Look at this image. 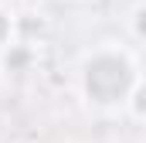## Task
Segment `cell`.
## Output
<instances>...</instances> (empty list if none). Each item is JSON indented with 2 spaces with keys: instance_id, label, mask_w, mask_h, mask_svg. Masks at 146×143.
<instances>
[{
  "instance_id": "6da1fadb",
  "label": "cell",
  "mask_w": 146,
  "mask_h": 143,
  "mask_svg": "<svg viewBox=\"0 0 146 143\" xmlns=\"http://www.w3.org/2000/svg\"><path fill=\"white\" fill-rule=\"evenodd\" d=\"M82 85H85V96L88 102L95 106H122L129 99V92L139 85L136 68L126 55L119 51H99L85 61L82 68Z\"/></svg>"
},
{
  "instance_id": "7a4b0ae2",
  "label": "cell",
  "mask_w": 146,
  "mask_h": 143,
  "mask_svg": "<svg viewBox=\"0 0 146 143\" xmlns=\"http://www.w3.org/2000/svg\"><path fill=\"white\" fill-rule=\"evenodd\" d=\"M7 34H10V17H7V14H0V41H3Z\"/></svg>"
}]
</instances>
